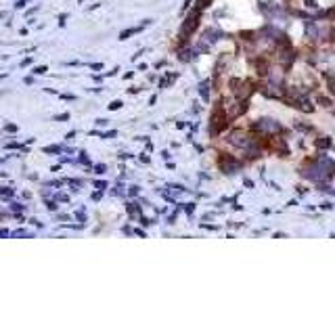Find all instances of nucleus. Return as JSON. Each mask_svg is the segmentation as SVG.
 Returning a JSON list of instances; mask_svg holds the SVG:
<instances>
[{
  "instance_id": "obj_1",
  "label": "nucleus",
  "mask_w": 335,
  "mask_h": 314,
  "mask_svg": "<svg viewBox=\"0 0 335 314\" xmlns=\"http://www.w3.org/2000/svg\"><path fill=\"white\" fill-rule=\"evenodd\" d=\"M252 128L258 132V134H279V132H283V126L279 124L277 119H272V117H262V119H258V121H254L252 124Z\"/></svg>"
},
{
  "instance_id": "obj_2",
  "label": "nucleus",
  "mask_w": 335,
  "mask_h": 314,
  "mask_svg": "<svg viewBox=\"0 0 335 314\" xmlns=\"http://www.w3.org/2000/svg\"><path fill=\"white\" fill-rule=\"evenodd\" d=\"M224 128H226V115L222 111V101H220L218 107L214 109V113H211V119H209V134L211 136H218Z\"/></svg>"
},
{
  "instance_id": "obj_3",
  "label": "nucleus",
  "mask_w": 335,
  "mask_h": 314,
  "mask_svg": "<svg viewBox=\"0 0 335 314\" xmlns=\"http://www.w3.org/2000/svg\"><path fill=\"white\" fill-rule=\"evenodd\" d=\"M228 143H231L233 147H239V149L245 151L254 143V136H250L248 132H243V130H235V132H231V136H228Z\"/></svg>"
},
{
  "instance_id": "obj_4",
  "label": "nucleus",
  "mask_w": 335,
  "mask_h": 314,
  "mask_svg": "<svg viewBox=\"0 0 335 314\" xmlns=\"http://www.w3.org/2000/svg\"><path fill=\"white\" fill-rule=\"evenodd\" d=\"M199 17H201V11L195 7V9H193L191 11V15L187 17V21H185V25H182V36H187V34H193V32H195V27L199 25Z\"/></svg>"
},
{
  "instance_id": "obj_5",
  "label": "nucleus",
  "mask_w": 335,
  "mask_h": 314,
  "mask_svg": "<svg viewBox=\"0 0 335 314\" xmlns=\"http://www.w3.org/2000/svg\"><path fill=\"white\" fill-rule=\"evenodd\" d=\"M220 168H222L224 174H235V172L241 168V164H239V160H235V157L222 153V157H220Z\"/></svg>"
},
{
  "instance_id": "obj_6",
  "label": "nucleus",
  "mask_w": 335,
  "mask_h": 314,
  "mask_svg": "<svg viewBox=\"0 0 335 314\" xmlns=\"http://www.w3.org/2000/svg\"><path fill=\"white\" fill-rule=\"evenodd\" d=\"M218 38H222V32H218V29H205V34H203V40H207V44L216 42Z\"/></svg>"
},
{
  "instance_id": "obj_7",
  "label": "nucleus",
  "mask_w": 335,
  "mask_h": 314,
  "mask_svg": "<svg viewBox=\"0 0 335 314\" xmlns=\"http://www.w3.org/2000/svg\"><path fill=\"white\" fill-rule=\"evenodd\" d=\"M195 52H197V50H191V48L182 50V52H180V61H191L193 57H195Z\"/></svg>"
},
{
  "instance_id": "obj_8",
  "label": "nucleus",
  "mask_w": 335,
  "mask_h": 314,
  "mask_svg": "<svg viewBox=\"0 0 335 314\" xmlns=\"http://www.w3.org/2000/svg\"><path fill=\"white\" fill-rule=\"evenodd\" d=\"M199 92H201V97L207 101V97H209V82H201V86H199Z\"/></svg>"
},
{
  "instance_id": "obj_9",
  "label": "nucleus",
  "mask_w": 335,
  "mask_h": 314,
  "mask_svg": "<svg viewBox=\"0 0 335 314\" xmlns=\"http://www.w3.org/2000/svg\"><path fill=\"white\" fill-rule=\"evenodd\" d=\"M211 5V0H197V9L199 11H203V9H207Z\"/></svg>"
},
{
  "instance_id": "obj_10",
  "label": "nucleus",
  "mask_w": 335,
  "mask_h": 314,
  "mask_svg": "<svg viewBox=\"0 0 335 314\" xmlns=\"http://www.w3.org/2000/svg\"><path fill=\"white\" fill-rule=\"evenodd\" d=\"M316 145H319V147H325V149H327V147L331 145V141H329V138L325 136V138H319V141H316Z\"/></svg>"
},
{
  "instance_id": "obj_11",
  "label": "nucleus",
  "mask_w": 335,
  "mask_h": 314,
  "mask_svg": "<svg viewBox=\"0 0 335 314\" xmlns=\"http://www.w3.org/2000/svg\"><path fill=\"white\" fill-rule=\"evenodd\" d=\"M304 5H306L308 9H316V3H314V0H304Z\"/></svg>"
},
{
  "instance_id": "obj_12",
  "label": "nucleus",
  "mask_w": 335,
  "mask_h": 314,
  "mask_svg": "<svg viewBox=\"0 0 335 314\" xmlns=\"http://www.w3.org/2000/svg\"><path fill=\"white\" fill-rule=\"evenodd\" d=\"M319 103L323 105V107H329V99H325V97H319Z\"/></svg>"
},
{
  "instance_id": "obj_13",
  "label": "nucleus",
  "mask_w": 335,
  "mask_h": 314,
  "mask_svg": "<svg viewBox=\"0 0 335 314\" xmlns=\"http://www.w3.org/2000/svg\"><path fill=\"white\" fill-rule=\"evenodd\" d=\"M185 209H187V214H193V212H195V205H193V203H189Z\"/></svg>"
},
{
  "instance_id": "obj_14",
  "label": "nucleus",
  "mask_w": 335,
  "mask_h": 314,
  "mask_svg": "<svg viewBox=\"0 0 335 314\" xmlns=\"http://www.w3.org/2000/svg\"><path fill=\"white\" fill-rule=\"evenodd\" d=\"M329 88H331V92L335 95V80H331V82H329Z\"/></svg>"
}]
</instances>
